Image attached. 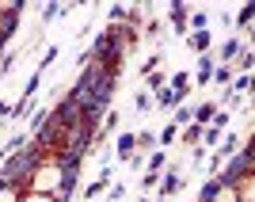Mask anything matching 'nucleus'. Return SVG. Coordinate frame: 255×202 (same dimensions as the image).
I'll list each match as a JSON object with an SVG mask.
<instances>
[{
	"instance_id": "f03ea898",
	"label": "nucleus",
	"mask_w": 255,
	"mask_h": 202,
	"mask_svg": "<svg viewBox=\"0 0 255 202\" xmlns=\"http://www.w3.org/2000/svg\"><path fill=\"white\" fill-rule=\"evenodd\" d=\"M179 187H183V183H179V176H168V180H164V195H175Z\"/></svg>"
},
{
	"instance_id": "7ed1b4c3",
	"label": "nucleus",
	"mask_w": 255,
	"mask_h": 202,
	"mask_svg": "<svg viewBox=\"0 0 255 202\" xmlns=\"http://www.w3.org/2000/svg\"><path fill=\"white\" fill-rule=\"evenodd\" d=\"M191 46H194V50H206V46H210V34H206V31H198V34L191 38Z\"/></svg>"
},
{
	"instance_id": "20e7f679",
	"label": "nucleus",
	"mask_w": 255,
	"mask_h": 202,
	"mask_svg": "<svg viewBox=\"0 0 255 202\" xmlns=\"http://www.w3.org/2000/svg\"><path fill=\"white\" fill-rule=\"evenodd\" d=\"M171 19H175V23H179V27H183V19H187V11H183L179 4H175V8H171Z\"/></svg>"
},
{
	"instance_id": "f257e3e1",
	"label": "nucleus",
	"mask_w": 255,
	"mask_h": 202,
	"mask_svg": "<svg viewBox=\"0 0 255 202\" xmlns=\"http://www.w3.org/2000/svg\"><path fill=\"white\" fill-rule=\"evenodd\" d=\"M133 145H137V138H133V134H122V138H118V149H122V153H129Z\"/></svg>"
}]
</instances>
